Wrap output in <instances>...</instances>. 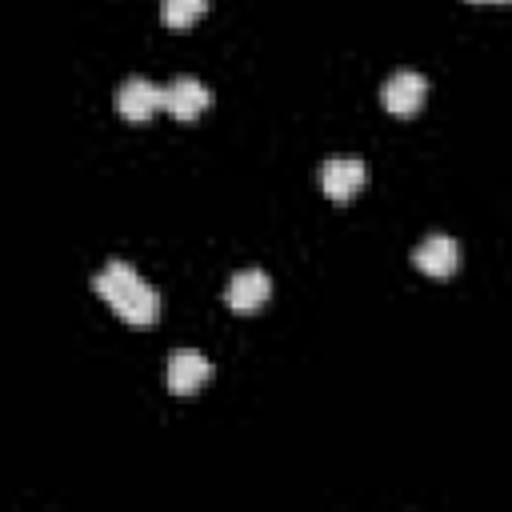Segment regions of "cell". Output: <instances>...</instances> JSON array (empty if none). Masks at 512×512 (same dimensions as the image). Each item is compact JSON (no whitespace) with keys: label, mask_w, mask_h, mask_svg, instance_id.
<instances>
[{"label":"cell","mask_w":512,"mask_h":512,"mask_svg":"<svg viewBox=\"0 0 512 512\" xmlns=\"http://www.w3.org/2000/svg\"><path fill=\"white\" fill-rule=\"evenodd\" d=\"M412 264H416L420 272H428V276H452L456 264H460V244H456L452 236H444V232H432L428 240L416 244Z\"/></svg>","instance_id":"8"},{"label":"cell","mask_w":512,"mask_h":512,"mask_svg":"<svg viewBox=\"0 0 512 512\" xmlns=\"http://www.w3.org/2000/svg\"><path fill=\"white\" fill-rule=\"evenodd\" d=\"M208 376H212L208 356H200V352H192V348H176V352L168 356V392L192 396V392H200V388L208 384Z\"/></svg>","instance_id":"5"},{"label":"cell","mask_w":512,"mask_h":512,"mask_svg":"<svg viewBox=\"0 0 512 512\" xmlns=\"http://www.w3.org/2000/svg\"><path fill=\"white\" fill-rule=\"evenodd\" d=\"M208 8V0H160V12H164V24L168 28H188L192 20H200Z\"/></svg>","instance_id":"9"},{"label":"cell","mask_w":512,"mask_h":512,"mask_svg":"<svg viewBox=\"0 0 512 512\" xmlns=\"http://www.w3.org/2000/svg\"><path fill=\"white\" fill-rule=\"evenodd\" d=\"M92 288L116 308V316H120L124 324L144 328V324H152V320L160 316V292H156L128 260H120V256H112V260L92 276Z\"/></svg>","instance_id":"1"},{"label":"cell","mask_w":512,"mask_h":512,"mask_svg":"<svg viewBox=\"0 0 512 512\" xmlns=\"http://www.w3.org/2000/svg\"><path fill=\"white\" fill-rule=\"evenodd\" d=\"M424 96H428V80H424L420 72H412V68L392 72V76L384 80V88H380V100H384V108H388L392 116H412V112L424 104Z\"/></svg>","instance_id":"4"},{"label":"cell","mask_w":512,"mask_h":512,"mask_svg":"<svg viewBox=\"0 0 512 512\" xmlns=\"http://www.w3.org/2000/svg\"><path fill=\"white\" fill-rule=\"evenodd\" d=\"M368 180V168L356 152H336L320 164V188L328 200H352Z\"/></svg>","instance_id":"2"},{"label":"cell","mask_w":512,"mask_h":512,"mask_svg":"<svg viewBox=\"0 0 512 512\" xmlns=\"http://www.w3.org/2000/svg\"><path fill=\"white\" fill-rule=\"evenodd\" d=\"M160 108V88L148 76H128L116 88V112L124 120H148Z\"/></svg>","instance_id":"7"},{"label":"cell","mask_w":512,"mask_h":512,"mask_svg":"<svg viewBox=\"0 0 512 512\" xmlns=\"http://www.w3.org/2000/svg\"><path fill=\"white\" fill-rule=\"evenodd\" d=\"M268 296H272V280L260 268H240L224 288V300L232 312H256Z\"/></svg>","instance_id":"6"},{"label":"cell","mask_w":512,"mask_h":512,"mask_svg":"<svg viewBox=\"0 0 512 512\" xmlns=\"http://www.w3.org/2000/svg\"><path fill=\"white\" fill-rule=\"evenodd\" d=\"M208 104H212V92L196 76H176L160 88V108H168L176 120H196Z\"/></svg>","instance_id":"3"}]
</instances>
